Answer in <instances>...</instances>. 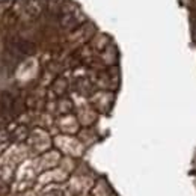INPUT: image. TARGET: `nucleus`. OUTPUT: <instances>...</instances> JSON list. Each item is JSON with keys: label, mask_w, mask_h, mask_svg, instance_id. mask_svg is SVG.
Returning <instances> with one entry per match:
<instances>
[{"label": "nucleus", "mask_w": 196, "mask_h": 196, "mask_svg": "<svg viewBox=\"0 0 196 196\" xmlns=\"http://www.w3.org/2000/svg\"><path fill=\"white\" fill-rule=\"evenodd\" d=\"M68 88V83L65 78H56L54 83H53V92H56L57 95H62Z\"/></svg>", "instance_id": "2"}, {"label": "nucleus", "mask_w": 196, "mask_h": 196, "mask_svg": "<svg viewBox=\"0 0 196 196\" xmlns=\"http://www.w3.org/2000/svg\"><path fill=\"white\" fill-rule=\"evenodd\" d=\"M71 109H73V104H71L70 100H60V101H59V107H56V110H57L59 113H67V112H70Z\"/></svg>", "instance_id": "3"}, {"label": "nucleus", "mask_w": 196, "mask_h": 196, "mask_svg": "<svg viewBox=\"0 0 196 196\" xmlns=\"http://www.w3.org/2000/svg\"><path fill=\"white\" fill-rule=\"evenodd\" d=\"M107 45H110V38L104 33H100V32H97L95 36L91 41V47L97 48V50H106Z\"/></svg>", "instance_id": "1"}]
</instances>
